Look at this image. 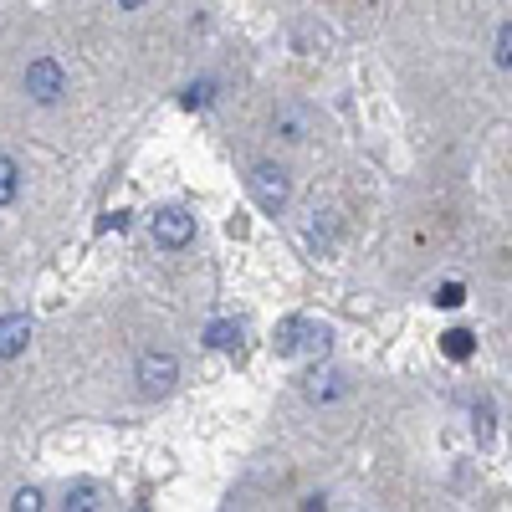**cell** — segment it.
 <instances>
[{
    "mask_svg": "<svg viewBox=\"0 0 512 512\" xmlns=\"http://www.w3.org/2000/svg\"><path fill=\"white\" fill-rule=\"evenodd\" d=\"M272 344H277V354H328V328H318L308 318H287Z\"/></svg>",
    "mask_w": 512,
    "mask_h": 512,
    "instance_id": "6da1fadb",
    "label": "cell"
},
{
    "mask_svg": "<svg viewBox=\"0 0 512 512\" xmlns=\"http://www.w3.org/2000/svg\"><path fill=\"white\" fill-rule=\"evenodd\" d=\"M26 93H31V103H41V108L62 103V93H67V72H62L52 57H36V62L26 67Z\"/></svg>",
    "mask_w": 512,
    "mask_h": 512,
    "instance_id": "7a4b0ae2",
    "label": "cell"
},
{
    "mask_svg": "<svg viewBox=\"0 0 512 512\" xmlns=\"http://www.w3.org/2000/svg\"><path fill=\"white\" fill-rule=\"evenodd\" d=\"M149 231H154V241H159V246L180 251V246H190V241H195V216H190V210H180V205H169V210H154Z\"/></svg>",
    "mask_w": 512,
    "mask_h": 512,
    "instance_id": "3957f363",
    "label": "cell"
},
{
    "mask_svg": "<svg viewBox=\"0 0 512 512\" xmlns=\"http://www.w3.org/2000/svg\"><path fill=\"white\" fill-rule=\"evenodd\" d=\"M251 195H256V205H262V210H272V216H277V210L287 205V195H292V185H287V175H282V169L277 164H251Z\"/></svg>",
    "mask_w": 512,
    "mask_h": 512,
    "instance_id": "277c9868",
    "label": "cell"
},
{
    "mask_svg": "<svg viewBox=\"0 0 512 512\" xmlns=\"http://www.w3.org/2000/svg\"><path fill=\"white\" fill-rule=\"evenodd\" d=\"M175 379H180L175 354H144V359H139V395L159 400V395L175 390Z\"/></svg>",
    "mask_w": 512,
    "mask_h": 512,
    "instance_id": "5b68a950",
    "label": "cell"
},
{
    "mask_svg": "<svg viewBox=\"0 0 512 512\" xmlns=\"http://www.w3.org/2000/svg\"><path fill=\"white\" fill-rule=\"evenodd\" d=\"M318 128V118H313V108L308 103H277V113H272V134L277 139H287V144H303L308 134Z\"/></svg>",
    "mask_w": 512,
    "mask_h": 512,
    "instance_id": "8992f818",
    "label": "cell"
},
{
    "mask_svg": "<svg viewBox=\"0 0 512 512\" xmlns=\"http://www.w3.org/2000/svg\"><path fill=\"white\" fill-rule=\"evenodd\" d=\"M31 344V318L26 313H6L0 318V359H21Z\"/></svg>",
    "mask_w": 512,
    "mask_h": 512,
    "instance_id": "52a82bcc",
    "label": "cell"
},
{
    "mask_svg": "<svg viewBox=\"0 0 512 512\" xmlns=\"http://www.w3.org/2000/svg\"><path fill=\"white\" fill-rule=\"evenodd\" d=\"M303 395H308L313 405H328V400H338V395H349V379L338 374V369H318V374H308Z\"/></svg>",
    "mask_w": 512,
    "mask_h": 512,
    "instance_id": "ba28073f",
    "label": "cell"
},
{
    "mask_svg": "<svg viewBox=\"0 0 512 512\" xmlns=\"http://www.w3.org/2000/svg\"><path fill=\"white\" fill-rule=\"evenodd\" d=\"M103 507V492H98V482H72L67 487V502H62V512H98Z\"/></svg>",
    "mask_w": 512,
    "mask_h": 512,
    "instance_id": "9c48e42d",
    "label": "cell"
},
{
    "mask_svg": "<svg viewBox=\"0 0 512 512\" xmlns=\"http://www.w3.org/2000/svg\"><path fill=\"white\" fill-rule=\"evenodd\" d=\"M180 103L195 113V108H210V103H216V82H210V77H200V82H190V88L180 93Z\"/></svg>",
    "mask_w": 512,
    "mask_h": 512,
    "instance_id": "30bf717a",
    "label": "cell"
},
{
    "mask_svg": "<svg viewBox=\"0 0 512 512\" xmlns=\"http://www.w3.org/2000/svg\"><path fill=\"white\" fill-rule=\"evenodd\" d=\"M205 344L210 349H236L241 344V323H210L205 328Z\"/></svg>",
    "mask_w": 512,
    "mask_h": 512,
    "instance_id": "8fae6325",
    "label": "cell"
},
{
    "mask_svg": "<svg viewBox=\"0 0 512 512\" xmlns=\"http://www.w3.org/2000/svg\"><path fill=\"white\" fill-rule=\"evenodd\" d=\"M16 190H21V175H16V164L0 154V210H6L11 200H16Z\"/></svg>",
    "mask_w": 512,
    "mask_h": 512,
    "instance_id": "7c38bea8",
    "label": "cell"
},
{
    "mask_svg": "<svg viewBox=\"0 0 512 512\" xmlns=\"http://www.w3.org/2000/svg\"><path fill=\"white\" fill-rule=\"evenodd\" d=\"M441 349H446L451 359H472V333H466V328H451V333H441Z\"/></svg>",
    "mask_w": 512,
    "mask_h": 512,
    "instance_id": "4fadbf2b",
    "label": "cell"
},
{
    "mask_svg": "<svg viewBox=\"0 0 512 512\" xmlns=\"http://www.w3.org/2000/svg\"><path fill=\"white\" fill-rule=\"evenodd\" d=\"M497 67H507V72H512V21L497 31Z\"/></svg>",
    "mask_w": 512,
    "mask_h": 512,
    "instance_id": "5bb4252c",
    "label": "cell"
},
{
    "mask_svg": "<svg viewBox=\"0 0 512 512\" xmlns=\"http://www.w3.org/2000/svg\"><path fill=\"white\" fill-rule=\"evenodd\" d=\"M436 303H441V308H461V303H466V287H461V282H446V287L436 292Z\"/></svg>",
    "mask_w": 512,
    "mask_h": 512,
    "instance_id": "9a60e30c",
    "label": "cell"
},
{
    "mask_svg": "<svg viewBox=\"0 0 512 512\" xmlns=\"http://www.w3.org/2000/svg\"><path fill=\"white\" fill-rule=\"evenodd\" d=\"M11 512H41V492L36 487H21L16 502H11Z\"/></svg>",
    "mask_w": 512,
    "mask_h": 512,
    "instance_id": "2e32d148",
    "label": "cell"
},
{
    "mask_svg": "<svg viewBox=\"0 0 512 512\" xmlns=\"http://www.w3.org/2000/svg\"><path fill=\"white\" fill-rule=\"evenodd\" d=\"M308 236H313V246H318V251H328V246H333V221H323V226L313 221V231H308Z\"/></svg>",
    "mask_w": 512,
    "mask_h": 512,
    "instance_id": "e0dca14e",
    "label": "cell"
},
{
    "mask_svg": "<svg viewBox=\"0 0 512 512\" xmlns=\"http://www.w3.org/2000/svg\"><path fill=\"white\" fill-rule=\"evenodd\" d=\"M477 441H482V446L492 441V410H487V405L477 410Z\"/></svg>",
    "mask_w": 512,
    "mask_h": 512,
    "instance_id": "ac0fdd59",
    "label": "cell"
},
{
    "mask_svg": "<svg viewBox=\"0 0 512 512\" xmlns=\"http://www.w3.org/2000/svg\"><path fill=\"white\" fill-rule=\"evenodd\" d=\"M118 6H123V11H139V6H144V0H118Z\"/></svg>",
    "mask_w": 512,
    "mask_h": 512,
    "instance_id": "d6986e66",
    "label": "cell"
},
{
    "mask_svg": "<svg viewBox=\"0 0 512 512\" xmlns=\"http://www.w3.org/2000/svg\"><path fill=\"white\" fill-rule=\"evenodd\" d=\"M139 512H149V507H139Z\"/></svg>",
    "mask_w": 512,
    "mask_h": 512,
    "instance_id": "ffe728a7",
    "label": "cell"
}]
</instances>
